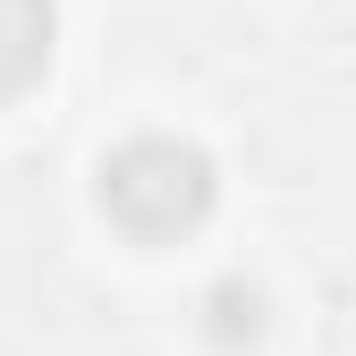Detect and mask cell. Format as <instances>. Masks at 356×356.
<instances>
[{"label":"cell","mask_w":356,"mask_h":356,"mask_svg":"<svg viewBox=\"0 0 356 356\" xmlns=\"http://www.w3.org/2000/svg\"><path fill=\"white\" fill-rule=\"evenodd\" d=\"M212 195H220L212 161L195 145H178V136H136V145H119L102 161V212L145 246H170V238L204 229Z\"/></svg>","instance_id":"1"},{"label":"cell","mask_w":356,"mask_h":356,"mask_svg":"<svg viewBox=\"0 0 356 356\" xmlns=\"http://www.w3.org/2000/svg\"><path fill=\"white\" fill-rule=\"evenodd\" d=\"M51 68V0H0V102Z\"/></svg>","instance_id":"2"},{"label":"cell","mask_w":356,"mask_h":356,"mask_svg":"<svg viewBox=\"0 0 356 356\" xmlns=\"http://www.w3.org/2000/svg\"><path fill=\"white\" fill-rule=\"evenodd\" d=\"M204 331H212L220 348H246V339L263 331V297H254L246 280H220V289L204 297Z\"/></svg>","instance_id":"3"}]
</instances>
